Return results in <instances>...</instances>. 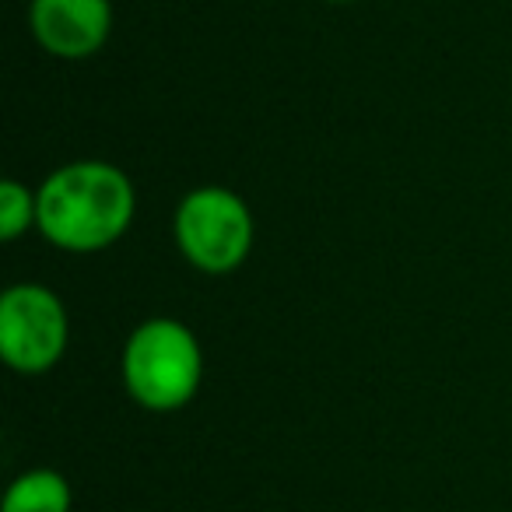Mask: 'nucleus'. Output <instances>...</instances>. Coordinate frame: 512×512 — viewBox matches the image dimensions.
<instances>
[{
  "label": "nucleus",
  "mask_w": 512,
  "mask_h": 512,
  "mask_svg": "<svg viewBox=\"0 0 512 512\" xmlns=\"http://www.w3.org/2000/svg\"><path fill=\"white\" fill-rule=\"evenodd\" d=\"M71 341V320L46 285H11L0 295V358L18 376L57 369Z\"/></svg>",
  "instance_id": "obj_4"
},
{
  "label": "nucleus",
  "mask_w": 512,
  "mask_h": 512,
  "mask_svg": "<svg viewBox=\"0 0 512 512\" xmlns=\"http://www.w3.org/2000/svg\"><path fill=\"white\" fill-rule=\"evenodd\" d=\"M120 369L127 397L137 407L172 414L197 397L204 383V351L186 323L155 316L130 330Z\"/></svg>",
  "instance_id": "obj_2"
},
{
  "label": "nucleus",
  "mask_w": 512,
  "mask_h": 512,
  "mask_svg": "<svg viewBox=\"0 0 512 512\" xmlns=\"http://www.w3.org/2000/svg\"><path fill=\"white\" fill-rule=\"evenodd\" d=\"M29 29L36 43L57 60H88L109 43V0H32Z\"/></svg>",
  "instance_id": "obj_5"
},
{
  "label": "nucleus",
  "mask_w": 512,
  "mask_h": 512,
  "mask_svg": "<svg viewBox=\"0 0 512 512\" xmlns=\"http://www.w3.org/2000/svg\"><path fill=\"white\" fill-rule=\"evenodd\" d=\"M179 253L204 274H232L246 264L256 239L249 204L228 186H197L176 207L172 218Z\"/></svg>",
  "instance_id": "obj_3"
},
{
  "label": "nucleus",
  "mask_w": 512,
  "mask_h": 512,
  "mask_svg": "<svg viewBox=\"0 0 512 512\" xmlns=\"http://www.w3.org/2000/svg\"><path fill=\"white\" fill-rule=\"evenodd\" d=\"M36 218H39L36 190H29L18 179H4L0 183V239L4 242L22 239L29 228H36Z\"/></svg>",
  "instance_id": "obj_7"
},
{
  "label": "nucleus",
  "mask_w": 512,
  "mask_h": 512,
  "mask_svg": "<svg viewBox=\"0 0 512 512\" xmlns=\"http://www.w3.org/2000/svg\"><path fill=\"white\" fill-rule=\"evenodd\" d=\"M327 4H355V0H327Z\"/></svg>",
  "instance_id": "obj_8"
},
{
  "label": "nucleus",
  "mask_w": 512,
  "mask_h": 512,
  "mask_svg": "<svg viewBox=\"0 0 512 512\" xmlns=\"http://www.w3.org/2000/svg\"><path fill=\"white\" fill-rule=\"evenodd\" d=\"M36 228L64 253H99L130 228L137 193L130 176L113 162H67L36 190Z\"/></svg>",
  "instance_id": "obj_1"
},
{
  "label": "nucleus",
  "mask_w": 512,
  "mask_h": 512,
  "mask_svg": "<svg viewBox=\"0 0 512 512\" xmlns=\"http://www.w3.org/2000/svg\"><path fill=\"white\" fill-rule=\"evenodd\" d=\"M74 491L60 470L32 467L18 474L0 498V512H71Z\"/></svg>",
  "instance_id": "obj_6"
}]
</instances>
